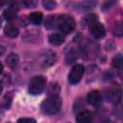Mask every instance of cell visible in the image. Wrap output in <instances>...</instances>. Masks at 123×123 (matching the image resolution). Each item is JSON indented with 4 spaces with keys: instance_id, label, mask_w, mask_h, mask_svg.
Wrapping results in <instances>:
<instances>
[{
    "instance_id": "obj_1",
    "label": "cell",
    "mask_w": 123,
    "mask_h": 123,
    "mask_svg": "<svg viewBox=\"0 0 123 123\" xmlns=\"http://www.w3.org/2000/svg\"><path fill=\"white\" fill-rule=\"evenodd\" d=\"M62 107V100L57 96H49L45 99L40 106L41 111L45 114H55L57 113Z\"/></svg>"
},
{
    "instance_id": "obj_2",
    "label": "cell",
    "mask_w": 123,
    "mask_h": 123,
    "mask_svg": "<svg viewBox=\"0 0 123 123\" xmlns=\"http://www.w3.org/2000/svg\"><path fill=\"white\" fill-rule=\"evenodd\" d=\"M46 86V80L43 76H35L29 84V93L32 95H39L42 93Z\"/></svg>"
},
{
    "instance_id": "obj_3",
    "label": "cell",
    "mask_w": 123,
    "mask_h": 123,
    "mask_svg": "<svg viewBox=\"0 0 123 123\" xmlns=\"http://www.w3.org/2000/svg\"><path fill=\"white\" fill-rule=\"evenodd\" d=\"M58 28L63 34H70L75 28V20L73 19V17L67 14L59 15Z\"/></svg>"
},
{
    "instance_id": "obj_4",
    "label": "cell",
    "mask_w": 123,
    "mask_h": 123,
    "mask_svg": "<svg viewBox=\"0 0 123 123\" xmlns=\"http://www.w3.org/2000/svg\"><path fill=\"white\" fill-rule=\"evenodd\" d=\"M88 26H89L90 33L92 34L93 37L97 38H101L105 36L106 34L105 28L103 24L97 20V17L95 16V14H90L89 20H88Z\"/></svg>"
},
{
    "instance_id": "obj_5",
    "label": "cell",
    "mask_w": 123,
    "mask_h": 123,
    "mask_svg": "<svg viewBox=\"0 0 123 123\" xmlns=\"http://www.w3.org/2000/svg\"><path fill=\"white\" fill-rule=\"evenodd\" d=\"M84 74V66L82 64H76L72 67L69 75H68V82L71 85L77 84L83 77Z\"/></svg>"
},
{
    "instance_id": "obj_6",
    "label": "cell",
    "mask_w": 123,
    "mask_h": 123,
    "mask_svg": "<svg viewBox=\"0 0 123 123\" xmlns=\"http://www.w3.org/2000/svg\"><path fill=\"white\" fill-rule=\"evenodd\" d=\"M86 100H87V102L90 105H92V106H98L101 103L102 96H101V94H100V92L98 90H92V91H90L87 94Z\"/></svg>"
},
{
    "instance_id": "obj_7",
    "label": "cell",
    "mask_w": 123,
    "mask_h": 123,
    "mask_svg": "<svg viewBox=\"0 0 123 123\" xmlns=\"http://www.w3.org/2000/svg\"><path fill=\"white\" fill-rule=\"evenodd\" d=\"M93 112H91L90 111H87V110H85V111H80L77 115H76V121L78 122H89V121H92L93 120Z\"/></svg>"
},
{
    "instance_id": "obj_8",
    "label": "cell",
    "mask_w": 123,
    "mask_h": 123,
    "mask_svg": "<svg viewBox=\"0 0 123 123\" xmlns=\"http://www.w3.org/2000/svg\"><path fill=\"white\" fill-rule=\"evenodd\" d=\"M56 61V55L55 53L53 52H48V53H45L43 56H42V59H41V65L43 67H48L50 65H52Z\"/></svg>"
},
{
    "instance_id": "obj_9",
    "label": "cell",
    "mask_w": 123,
    "mask_h": 123,
    "mask_svg": "<svg viewBox=\"0 0 123 123\" xmlns=\"http://www.w3.org/2000/svg\"><path fill=\"white\" fill-rule=\"evenodd\" d=\"M16 13H17V6H16L15 3H12V4L4 11L3 15H4V17H5L6 19L11 20V19L15 18Z\"/></svg>"
},
{
    "instance_id": "obj_10",
    "label": "cell",
    "mask_w": 123,
    "mask_h": 123,
    "mask_svg": "<svg viewBox=\"0 0 123 123\" xmlns=\"http://www.w3.org/2000/svg\"><path fill=\"white\" fill-rule=\"evenodd\" d=\"M4 33H5V35H6L8 37L13 38V37H15L18 36V33H19V32H18V28H17L15 25H13V24H12V23H9V24H7V25L5 26Z\"/></svg>"
},
{
    "instance_id": "obj_11",
    "label": "cell",
    "mask_w": 123,
    "mask_h": 123,
    "mask_svg": "<svg viewBox=\"0 0 123 123\" xmlns=\"http://www.w3.org/2000/svg\"><path fill=\"white\" fill-rule=\"evenodd\" d=\"M48 40L53 45H61L64 42V37L61 33H53L48 37Z\"/></svg>"
},
{
    "instance_id": "obj_12",
    "label": "cell",
    "mask_w": 123,
    "mask_h": 123,
    "mask_svg": "<svg viewBox=\"0 0 123 123\" xmlns=\"http://www.w3.org/2000/svg\"><path fill=\"white\" fill-rule=\"evenodd\" d=\"M97 2L95 0H87V1H84V2H81L77 5V10H80V11H88V10H91L93 9L95 6H96Z\"/></svg>"
},
{
    "instance_id": "obj_13",
    "label": "cell",
    "mask_w": 123,
    "mask_h": 123,
    "mask_svg": "<svg viewBox=\"0 0 123 123\" xmlns=\"http://www.w3.org/2000/svg\"><path fill=\"white\" fill-rule=\"evenodd\" d=\"M58 19L59 15H50L45 20V27L48 29L58 28Z\"/></svg>"
},
{
    "instance_id": "obj_14",
    "label": "cell",
    "mask_w": 123,
    "mask_h": 123,
    "mask_svg": "<svg viewBox=\"0 0 123 123\" xmlns=\"http://www.w3.org/2000/svg\"><path fill=\"white\" fill-rule=\"evenodd\" d=\"M107 98L110 101H113V102H119L120 98H121V92L119 88H115V89H111L109 90V92L107 93Z\"/></svg>"
},
{
    "instance_id": "obj_15",
    "label": "cell",
    "mask_w": 123,
    "mask_h": 123,
    "mask_svg": "<svg viewBox=\"0 0 123 123\" xmlns=\"http://www.w3.org/2000/svg\"><path fill=\"white\" fill-rule=\"evenodd\" d=\"M29 20L35 25H39L42 21V13L40 12H34L29 14Z\"/></svg>"
},
{
    "instance_id": "obj_16",
    "label": "cell",
    "mask_w": 123,
    "mask_h": 123,
    "mask_svg": "<svg viewBox=\"0 0 123 123\" xmlns=\"http://www.w3.org/2000/svg\"><path fill=\"white\" fill-rule=\"evenodd\" d=\"M18 61H19L18 56H17L15 53H11V54L7 57V59H6V62H7V64H8L11 68H14V67L17 65Z\"/></svg>"
},
{
    "instance_id": "obj_17",
    "label": "cell",
    "mask_w": 123,
    "mask_h": 123,
    "mask_svg": "<svg viewBox=\"0 0 123 123\" xmlns=\"http://www.w3.org/2000/svg\"><path fill=\"white\" fill-rule=\"evenodd\" d=\"M59 92H60V86L57 83H52L48 88L49 96H57L59 95Z\"/></svg>"
},
{
    "instance_id": "obj_18",
    "label": "cell",
    "mask_w": 123,
    "mask_h": 123,
    "mask_svg": "<svg viewBox=\"0 0 123 123\" xmlns=\"http://www.w3.org/2000/svg\"><path fill=\"white\" fill-rule=\"evenodd\" d=\"M78 57V54L77 52L74 50V49H70L69 52L66 54V57H65V61H66V63H71L73 62Z\"/></svg>"
},
{
    "instance_id": "obj_19",
    "label": "cell",
    "mask_w": 123,
    "mask_h": 123,
    "mask_svg": "<svg viewBox=\"0 0 123 123\" xmlns=\"http://www.w3.org/2000/svg\"><path fill=\"white\" fill-rule=\"evenodd\" d=\"M122 64H123L122 56H121V54H118V55H116V56L112 59V65H113V67L118 68V70H121Z\"/></svg>"
},
{
    "instance_id": "obj_20",
    "label": "cell",
    "mask_w": 123,
    "mask_h": 123,
    "mask_svg": "<svg viewBox=\"0 0 123 123\" xmlns=\"http://www.w3.org/2000/svg\"><path fill=\"white\" fill-rule=\"evenodd\" d=\"M11 101H12V95H6L2 101V103L0 104V111H3L7 109H9L10 107V104H11Z\"/></svg>"
},
{
    "instance_id": "obj_21",
    "label": "cell",
    "mask_w": 123,
    "mask_h": 123,
    "mask_svg": "<svg viewBox=\"0 0 123 123\" xmlns=\"http://www.w3.org/2000/svg\"><path fill=\"white\" fill-rule=\"evenodd\" d=\"M42 5L44 7V9L51 11L54 10L57 7V3L55 0H42Z\"/></svg>"
},
{
    "instance_id": "obj_22",
    "label": "cell",
    "mask_w": 123,
    "mask_h": 123,
    "mask_svg": "<svg viewBox=\"0 0 123 123\" xmlns=\"http://www.w3.org/2000/svg\"><path fill=\"white\" fill-rule=\"evenodd\" d=\"M20 3L24 8L29 9V8H33L36 6L37 0H20Z\"/></svg>"
},
{
    "instance_id": "obj_23",
    "label": "cell",
    "mask_w": 123,
    "mask_h": 123,
    "mask_svg": "<svg viewBox=\"0 0 123 123\" xmlns=\"http://www.w3.org/2000/svg\"><path fill=\"white\" fill-rule=\"evenodd\" d=\"M114 35L115 36H118L120 37L122 35V26H121V23H116L115 24V27H114Z\"/></svg>"
},
{
    "instance_id": "obj_24",
    "label": "cell",
    "mask_w": 123,
    "mask_h": 123,
    "mask_svg": "<svg viewBox=\"0 0 123 123\" xmlns=\"http://www.w3.org/2000/svg\"><path fill=\"white\" fill-rule=\"evenodd\" d=\"M18 122H29V123H31V122H36V120L35 119H33V118H26V117H23V118H20V119H18Z\"/></svg>"
},
{
    "instance_id": "obj_25",
    "label": "cell",
    "mask_w": 123,
    "mask_h": 123,
    "mask_svg": "<svg viewBox=\"0 0 123 123\" xmlns=\"http://www.w3.org/2000/svg\"><path fill=\"white\" fill-rule=\"evenodd\" d=\"M111 3H114V0H109L108 2H106L104 5H103V9L106 10V9H109L111 5Z\"/></svg>"
},
{
    "instance_id": "obj_26",
    "label": "cell",
    "mask_w": 123,
    "mask_h": 123,
    "mask_svg": "<svg viewBox=\"0 0 123 123\" xmlns=\"http://www.w3.org/2000/svg\"><path fill=\"white\" fill-rule=\"evenodd\" d=\"M4 52H5V48H4L3 46H1V45H0V56H1V55H3V54H4Z\"/></svg>"
},
{
    "instance_id": "obj_27",
    "label": "cell",
    "mask_w": 123,
    "mask_h": 123,
    "mask_svg": "<svg viewBox=\"0 0 123 123\" xmlns=\"http://www.w3.org/2000/svg\"><path fill=\"white\" fill-rule=\"evenodd\" d=\"M2 71H3V64L0 62V73H2Z\"/></svg>"
},
{
    "instance_id": "obj_28",
    "label": "cell",
    "mask_w": 123,
    "mask_h": 123,
    "mask_svg": "<svg viewBox=\"0 0 123 123\" xmlns=\"http://www.w3.org/2000/svg\"><path fill=\"white\" fill-rule=\"evenodd\" d=\"M4 3H5V2H4L3 0H0V7H2V6L4 5Z\"/></svg>"
},
{
    "instance_id": "obj_29",
    "label": "cell",
    "mask_w": 123,
    "mask_h": 123,
    "mask_svg": "<svg viewBox=\"0 0 123 123\" xmlns=\"http://www.w3.org/2000/svg\"><path fill=\"white\" fill-rule=\"evenodd\" d=\"M2 89H3V86H2V84H1V82H0V93L2 92Z\"/></svg>"
},
{
    "instance_id": "obj_30",
    "label": "cell",
    "mask_w": 123,
    "mask_h": 123,
    "mask_svg": "<svg viewBox=\"0 0 123 123\" xmlns=\"http://www.w3.org/2000/svg\"><path fill=\"white\" fill-rule=\"evenodd\" d=\"M0 27H1V18H0Z\"/></svg>"
},
{
    "instance_id": "obj_31",
    "label": "cell",
    "mask_w": 123,
    "mask_h": 123,
    "mask_svg": "<svg viewBox=\"0 0 123 123\" xmlns=\"http://www.w3.org/2000/svg\"><path fill=\"white\" fill-rule=\"evenodd\" d=\"M3 1H4V2H5V0H3Z\"/></svg>"
}]
</instances>
